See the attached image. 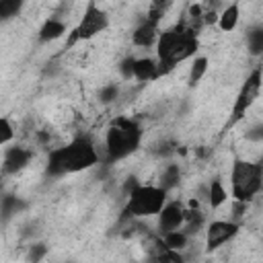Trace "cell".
Masks as SVG:
<instances>
[{"instance_id": "1", "label": "cell", "mask_w": 263, "mask_h": 263, "mask_svg": "<svg viewBox=\"0 0 263 263\" xmlns=\"http://www.w3.org/2000/svg\"><path fill=\"white\" fill-rule=\"evenodd\" d=\"M197 53V31L183 23L160 31L156 41V62L158 74H168L181 62L193 58Z\"/></svg>"}, {"instance_id": "2", "label": "cell", "mask_w": 263, "mask_h": 263, "mask_svg": "<svg viewBox=\"0 0 263 263\" xmlns=\"http://www.w3.org/2000/svg\"><path fill=\"white\" fill-rule=\"evenodd\" d=\"M97 162H99V154L95 144L88 138H76L70 144L49 152L47 171L51 175H72V173L88 171Z\"/></svg>"}, {"instance_id": "3", "label": "cell", "mask_w": 263, "mask_h": 263, "mask_svg": "<svg viewBox=\"0 0 263 263\" xmlns=\"http://www.w3.org/2000/svg\"><path fill=\"white\" fill-rule=\"evenodd\" d=\"M263 189V162L234 158L230 168V193L234 201L247 203Z\"/></svg>"}, {"instance_id": "4", "label": "cell", "mask_w": 263, "mask_h": 263, "mask_svg": "<svg viewBox=\"0 0 263 263\" xmlns=\"http://www.w3.org/2000/svg\"><path fill=\"white\" fill-rule=\"evenodd\" d=\"M142 140V129L134 119L117 117L111 121L105 134V148L111 160H121L138 150Z\"/></svg>"}, {"instance_id": "5", "label": "cell", "mask_w": 263, "mask_h": 263, "mask_svg": "<svg viewBox=\"0 0 263 263\" xmlns=\"http://www.w3.org/2000/svg\"><path fill=\"white\" fill-rule=\"evenodd\" d=\"M164 205H166V189H162L160 185H138L127 195L123 216L125 218L158 216Z\"/></svg>"}, {"instance_id": "6", "label": "cell", "mask_w": 263, "mask_h": 263, "mask_svg": "<svg viewBox=\"0 0 263 263\" xmlns=\"http://www.w3.org/2000/svg\"><path fill=\"white\" fill-rule=\"evenodd\" d=\"M109 27V14L97 4V2H88L84 6V12L78 21V25L74 27L68 45H74L76 41H88L92 37H97L99 33H103Z\"/></svg>"}, {"instance_id": "7", "label": "cell", "mask_w": 263, "mask_h": 263, "mask_svg": "<svg viewBox=\"0 0 263 263\" xmlns=\"http://www.w3.org/2000/svg\"><path fill=\"white\" fill-rule=\"evenodd\" d=\"M261 86H263V72H261V68H255V70L247 76V80L242 82V86H240V90H238V95H236V99H234L230 123H236V121H240V119L247 115V111H249V109L253 107V103L257 101V97H259V92H261Z\"/></svg>"}, {"instance_id": "8", "label": "cell", "mask_w": 263, "mask_h": 263, "mask_svg": "<svg viewBox=\"0 0 263 263\" xmlns=\"http://www.w3.org/2000/svg\"><path fill=\"white\" fill-rule=\"evenodd\" d=\"M236 234H238V222H234V220H214V222H210L208 230H205V251L212 253V251L220 249L224 242H228Z\"/></svg>"}, {"instance_id": "9", "label": "cell", "mask_w": 263, "mask_h": 263, "mask_svg": "<svg viewBox=\"0 0 263 263\" xmlns=\"http://www.w3.org/2000/svg\"><path fill=\"white\" fill-rule=\"evenodd\" d=\"M183 224H185V210L177 201L166 203L162 208V212L158 214V228H160L162 234L173 232V230H179Z\"/></svg>"}, {"instance_id": "10", "label": "cell", "mask_w": 263, "mask_h": 263, "mask_svg": "<svg viewBox=\"0 0 263 263\" xmlns=\"http://www.w3.org/2000/svg\"><path fill=\"white\" fill-rule=\"evenodd\" d=\"M158 37H160L158 23H154V21H150V18L142 21V23L136 27V31L132 33V41H134V45H138V47H150L152 43L158 41Z\"/></svg>"}, {"instance_id": "11", "label": "cell", "mask_w": 263, "mask_h": 263, "mask_svg": "<svg viewBox=\"0 0 263 263\" xmlns=\"http://www.w3.org/2000/svg\"><path fill=\"white\" fill-rule=\"evenodd\" d=\"M29 160H31V150L21 148V146H14V148H8L4 152V166L2 168H4V173H16Z\"/></svg>"}, {"instance_id": "12", "label": "cell", "mask_w": 263, "mask_h": 263, "mask_svg": "<svg viewBox=\"0 0 263 263\" xmlns=\"http://www.w3.org/2000/svg\"><path fill=\"white\" fill-rule=\"evenodd\" d=\"M160 74H158V62L152 60V58H136V64H134V78L140 80V82H152L156 80Z\"/></svg>"}, {"instance_id": "13", "label": "cell", "mask_w": 263, "mask_h": 263, "mask_svg": "<svg viewBox=\"0 0 263 263\" xmlns=\"http://www.w3.org/2000/svg\"><path fill=\"white\" fill-rule=\"evenodd\" d=\"M238 18H240V6H238L236 2H232V4H228V6L220 12V16H218V27H220L224 33H230V31L236 29Z\"/></svg>"}, {"instance_id": "14", "label": "cell", "mask_w": 263, "mask_h": 263, "mask_svg": "<svg viewBox=\"0 0 263 263\" xmlns=\"http://www.w3.org/2000/svg\"><path fill=\"white\" fill-rule=\"evenodd\" d=\"M64 33H66V25H64L60 18H47V21L41 25V29H39V39L47 43V41L60 39Z\"/></svg>"}, {"instance_id": "15", "label": "cell", "mask_w": 263, "mask_h": 263, "mask_svg": "<svg viewBox=\"0 0 263 263\" xmlns=\"http://www.w3.org/2000/svg\"><path fill=\"white\" fill-rule=\"evenodd\" d=\"M226 199H228V191H226L224 183L220 179H214L210 183V187H208V201H210V205L212 208H220Z\"/></svg>"}, {"instance_id": "16", "label": "cell", "mask_w": 263, "mask_h": 263, "mask_svg": "<svg viewBox=\"0 0 263 263\" xmlns=\"http://www.w3.org/2000/svg\"><path fill=\"white\" fill-rule=\"evenodd\" d=\"M208 66H210V62H208L205 55H199V58L193 60V64H191V68H189V78H187L189 86H197V84L201 82V78H203L205 72H208Z\"/></svg>"}, {"instance_id": "17", "label": "cell", "mask_w": 263, "mask_h": 263, "mask_svg": "<svg viewBox=\"0 0 263 263\" xmlns=\"http://www.w3.org/2000/svg\"><path fill=\"white\" fill-rule=\"evenodd\" d=\"M162 242H164L166 249L181 253V251L187 247V242H189V234H185L183 230H173V232L162 234Z\"/></svg>"}, {"instance_id": "18", "label": "cell", "mask_w": 263, "mask_h": 263, "mask_svg": "<svg viewBox=\"0 0 263 263\" xmlns=\"http://www.w3.org/2000/svg\"><path fill=\"white\" fill-rule=\"evenodd\" d=\"M247 45H249V51L253 55L263 53V29H253L247 35Z\"/></svg>"}, {"instance_id": "19", "label": "cell", "mask_w": 263, "mask_h": 263, "mask_svg": "<svg viewBox=\"0 0 263 263\" xmlns=\"http://www.w3.org/2000/svg\"><path fill=\"white\" fill-rule=\"evenodd\" d=\"M12 138H14V127H12V123H10L8 117H2V119H0V144L6 146Z\"/></svg>"}, {"instance_id": "20", "label": "cell", "mask_w": 263, "mask_h": 263, "mask_svg": "<svg viewBox=\"0 0 263 263\" xmlns=\"http://www.w3.org/2000/svg\"><path fill=\"white\" fill-rule=\"evenodd\" d=\"M179 181V168L175 166V164H171V166H166L164 168V175H162V189H168V187H173L175 183Z\"/></svg>"}, {"instance_id": "21", "label": "cell", "mask_w": 263, "mask_h": 263, "mask_svg": "<svg viewBox=\"0 0 263 263\" xmlns=\"http://www.w3.org/2000/svg\"><path fill=\"white\" fill-rule=\"evenodd\" d=\"M117 95H119V88H117L115 84H107V86H103V88H101L99 99H101L103 103H111V101H115V99H117Z\"/></svg>"}, {"instance_id": "22", "label": "cell", "mask_w": 263, "mask_h": 263, "mask_svg": "<svg viewBox=\"0 0 263 263\" xmlns=\"http://www.w3.org/2000/svg\"><path fill=\"white\" fill-rule=\"evenodd\" d=\"M134 64H136V58H125V60H121V64H119V72H121V76L125 78V80H129V78H134Z\"/></svg>"}, {"instance_id": "23", "label": "cell", "mask_w": 263, "mask_h": 263, "mask_svg": "<svg viewBox=\"0 0 263 263\" xmlns=\"http://www.w3.org/2000/svg\"><path fill=\"white\" fill-rule=\"evenodd\" d=\"M18 6H21V4L14 2V0H12V2H0V14H2V16H10L12 12L18 10Z\"/></svg>"}, {"instance_id": "24", "label": "cell", "mask_w": 263, "mask_h": 263, "mask_svg": "<svg viewBox=\"0 0 263 263\" xmlns=\"http://www.w3.org/2000/svg\"><path fill=\"white\" fill-rule=\"evenodd\" d=\"M47 253V249H45V245H35V247H31V251H29V257H31V261L33 263H37L43 255Z\"/></svg>"}, {"instance_id": "25", "label": "cell", "mask_w": 263, "mask_h": 263, "mask_svg": "<svg viewBox=\"0 0 263 263\" xmlns=\"http://www.w3.org/2000/svg\"><path fill=\"white\" fill-rule=\"evenodd\" d=\"M261 148H263V134H261Z\"/></svg>"}]
</instances>
